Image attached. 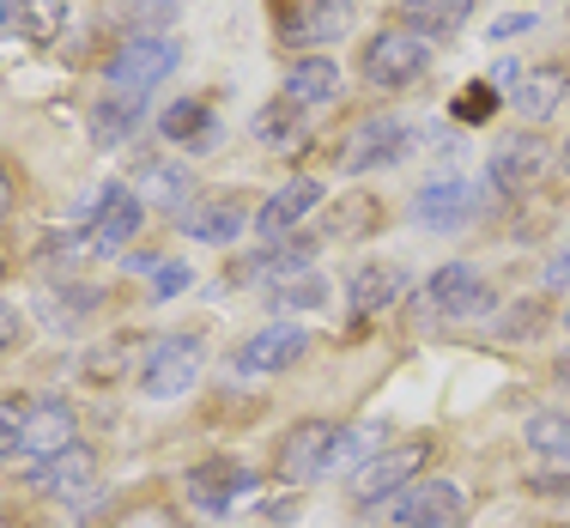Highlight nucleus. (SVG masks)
Instances as JSON below:
<instances>
[{
    "label": "nucleus",
    "instance_id": "nucleus-36",
    "mask_svg": "<svg viewBox=\"0 0 570 528\" xmlns=\"http://www.w3.org/2000/svg\"><path fill=\"white\" fill-rule=\"evenodd\" d=\"M358 219H371V225H376V201H352V207H341V213L328 219V237H346Z\"/></svg>",
    "mask_w": 570,
    "mask_h": 528
},
{
    "label": "nucleus",
    "instance_id": "nucleus-16",
    "mask_svg": "<svg viewBox=\"0 0 570 528\" xmlns=\"http://www.w3.org/2000/svg\"><path fill=\"white\" fill-rule=\"evenodd\" d=\"M413 219L425 225V232H461V225L473 219V183L468 176H438V183H425L413 195Z\"/></svg>",
    "mask_w": 570,
    "mask_h": 528
},
{
    "label": "nucleus",
    "instance_id": "nucleus-40",
    "mask_svg": "<svg viewBox=\"0 0 570 528\" xmlns=\"http://www.w3.org/2000/svg\"><path fill=\"white\" fill-rule=\"evenodd\" d=\"M492 86H522V67H515V61H498V67H492Z\"/></svg>",
    "mask_w": 570,
    "mask_h": 528
},
{
    "label": "nucleus",
    "instance_id": "nucleus-4",
    "mask_svg": "<svg viewBox=\"0 0 570 528\" xmlns=\"http://www.w3.org/2000/svg\"><path fill=\"white\" fill-rule=\"evenodd\" d=\"M358 67H364V79H371L376 91H401L431 67V43L419 31H406V25H389V31H371Z\"/></svg>",
    "mask_w": 570,
    "mask_h": 528
},
{
    "label": "nucleus",
    "instance_id": "nucleus-20",
    "mask_svg": "<svg viewBox=\"0 0 570 528\" xmlns=\"http://www.w3.org/2000/svg\"><path fill=\"white\" fill-rule=\"evenodd\" d=\"M67 443H79V413L67 408V401H31V419H24V450H31V462H49V456H61Z\"/></svg>",
    "mask_w": 570,
    "mask_h": 528
},
{
    "label": "nucleus",
    "instance_id": "nucleus-9",
    "mask_svg": "<svg viewBox=\"0 0 570 528\" xmlns=\"http://www.w3.org/2000/svg\"><path fill=\"white\" fill-rule=\"evenodd\" d=\"M425 304L438 310L443 322H480V316H492V310H498V292L485 286L480 267H468V262H443L438 274L425 280Z\"/></svg>",
    "mask_w": 570,
    "mask_h": 528
},
{
    "label": "nucleus",
    "instance_id": "nucleus-19",
    "mask_svg": "<svg viewBox=\"0 0 570 528\" xmlns=\"http://www.w3.org/2000/svg\"><path fill=\"white\" fill-rule=\"evenodd\" d=\"M249 207H243L237 195H213V201H195V207H183V237L195 243H237L249 232Z\"/></svg>",
    "mask_w": 570,
    "mask_h": 528
},
{
    "label": "nucleus",
    "instance_id": "nucleus-2",
    "mask_svg": "<svg viewBox=\"0 0 570 528\" xmlns=\"http://www.w3.org/2000/svg\"><path fill=\"white\" fill-rule=\"evenodd\" d=\"M207 371V341L195 329H176V334H158L140 359V395L146 401H176L200 383Z\"/></svg>",
    "mask_w": 570,
    "mask_h": 528
},
{
    "label": "nucleus",
    "instance_id": "nucleus-1",
    "mask_svg": "<svg viewBox=\"0 0 570 528\" xmlns=\"http://www.w3.org/2000/svg\"><path fill=\"white\" fill-rule=\"evenodd\" d=\"M183 67V43L165 31H134V37H121V43L110 49V61H104V86L110 91H158L165 79Z\"/></svg>",
    "mask_w": 570,
    "mask_h": 528
},
{
    "label": "nucleus",
    "instance_id": "nucleus-33",
    "mask_svg": "<svg viewBox=\"0 0 570 528\" xmlns=\"http://www.w3.org/2000/svg\"><path fill=\"white\" fill-rule=\"evenodd\" d=\"M188 280H195V274H188V262H158L153 267V297H158V304H170L176 292H188Z\"/></svg>",
    "mask_w": 570,
    "mask_h": 528
},
{
    "label": "nucleus",
    "instance_id": "nucleus-14",
    "mask_svg": "<svg viewBox=\"0 0 570 528\" xmlns=\"http://www.w3.org/2000/svg\"><path fill=\"white\" fill-rule=\"evenodd\" d=\"M31 486L43 498H56V505H79V498L98 486V450H91V443H67L61 456H49V462L31 468Z\"/></svg>",
    "mask_w": 570,
    "mask_h": 528
},
{
    "label": "nucleus",
    "instance_id": "nucleus-18",
    "mask_svg": "<svg viewBox=\"0 0 570 528\" xmlns=\"http://www.w3.org/2000/svg\"><path fill=\"white\" fill-rule=\"evenodd\" d=\"M341 98V61L328 56V49H316V56H297L285 67V104H297V110H322V104Z\"/></svg>",
    "mask_w": 570,
    "mask_h": 528
},
{
    "label": "nucleus",
    "instance_id": "nucleus-41",
    "mask_svg": "<svg viewBox=\"0 0 570 528\" xmlns=\"http://www.w3.org/2000/svg\"><path fill=\"white\" fill-rule=\"evenodd\" d=\"M24 0H0V31H12V19H19Z\"/></svg>",
    "mask_w": 570,
    "mask_h": 528
},
{
    "label": "nucleus",
    "instance_id": "nucleus-3",
    "mask_svg": "<svg viewBox=\"0 0 570 528\" xmlns=\"http://www.w3.org/2000/svg\"><path fill=\"white\" fill-rule=\"evenodd\" d=\"M341 431L334 419H297L274 450V480L279 486H309L322 473H334V450H341Z\"/></svg>",
    "mask_w": 570,
    "mask_h": 528
},
{
    "label": "nucleus",
    "instance_id": "nucleus-44",
    "mask_svg": "<svg viewBox=\"0 0 570 528\" xmlns=\"http://www.w3.org/2000/svg\"><path fill=\"white\" fill-rule=\"evenodd\" d=\"M559 170L570 176V134H564V153H559Z\"/></svg>",
    "mask_w": 570,
    "mask_h": 528
},
{
    "label": "nucleus",
    "instance_id": "nucleus-29",
    "mask_svg": "<svg viewBox=\"0 0 570 528\" xmlns=\"http://www.w3.org/2000/svg\"><path fill=\"white\" fill-rule=\"evenodd\" d=\"M67 25V0H24L19 19H12V31L24 37V43H56Z\"/></svg>",
    "mask_w": 570,
    "mask_h": 528
},
{
    "label": "nucleus",
    "instance_id": "nucleus-35",
    "mask_svg": "<svg viewBox=\"0 0 570 528\" xmlns=\"http://www.w3.org/2000/svg\"><path fill=\"white\" fill-rule=\"evenodd\" d=\"M540 286H547L552 297H570V250H552L547 267H540Z\"/></svg>",
    "mask_w": 570,
    "mask_h": 528
},
{
    "label": "nucleus",
    "instance_id": "nucleus-23",
    "mask_svg": "<svg viewBox=\"0 0 570 528\" xmlns=\"http://www.w3.org/2000/svg\"><path fill=\"white\" fill-rule=\"evenodd\" d=\"M522 443H528V456H534V462H547V473H570V413L564 408L528 413Z\"/></svg>",
    "mask_w": 570,
    "mask_h": 528
},
{
    "label": "nucleus",
    "instance_id": "nucleus-10",
    "mask_svg": "<svg viewBox=\"0 0 570 528\" xmlns=\"http://www.w3.org/2000/svg\"><path fill=\"white\" fill-rule=\"evenodd\" d=\"M309 359V329L304 322H267V329H255L249 341L237 346V377H279L292 371V364Z\"/></svg>",
    "mask_w": 570,
    "mask_h": 528
},
{
    "label": "nucleus",
    "instance_id": "nucleus-13",
    "mask_svg": "<svg viewBox=\"0 0 570 528\" xmlns=\"http://www.w3.org/2000/svg\"><path fill=\"white\" fill-rule=\"evenodd\" d=\"M316 207H322V183H316V176H292V183H279L274 195L255 207V237H262V243L292 237Z\"/></svg>",
    "mask_w": 570,
    "mask_h": 528
},
{
    "label": "nucleus",
    "instance_id": "nucleus-22",
    "mask_svg": "<svg viewBox=\"0 0 570 528\" xmlns=\"http://www.w3.org/2000/svg\"><path fill=\"white\" fill-rule=\"evenodd\" d=\"M401 292H406V274L395 262H364V267H352V280H346L352 316H383Z\"/></svg>",
    "mask_w": 570,
    "mask_h": 528
},
{
    "label": "nucleus",
    "instance_id": "nucleus-15",
    "mask_svg": "<svg viewBox=\"0 0 570 528\" xmlns=\"http://www.w3.org/2000/svg\"><path fill=\"white\" fill-rule=\"evenodd\" d=\"M552 165H559V158L547 153V140H540V134H515V140H504V146L492 153L485 176H492L498 195H528V188H534Z\"/></svg>",
    "mask_w": 570,
    "mask_h": 528
},
{
    "label": "nucleus",
    "instance_id": "nucleus-27",
    "mask_svg": "<svg viewBox=\"0 0 570 528\" xmlns=\"http://www.w3.org/2000/svg\"><path fill=\"white\" fill-rule=\"evenodd\" d=\"M564 86H570V74H564V67H534V74H522V86L510 91V98H515V116L547 121L552 110H559Z\"/></svg>",
    "mask_w": 570,
    "mask_h": 528
},
{
    "label": "nucleus",
    "instance_id": "nucleus-26",
    "mask_svg": "<svg viewBox=\"0 0 570 528\" xmlns=\"http://www.w3.org/2000/svg\"><path fill=\"white\" fill-rule=\"evenodd\" d=\"M468 19H473V0H401V25H406V31H419L425 43L455 37Z\"/></svg>",
    "mask_w": 570,
    "mask_h": 528
},
{
    "label": "nucleus",
    "instance_id": "nucleus-12",
    "mask_svg": "<svg viewBox=\"0 0 570 528\" xmlns=\"http://www.w3.org/2000/svg\"><path fill=\"white\" fill-rule=\"evenodd\" d=\"M316 262V237H279V243H262L255 255L230 262V286H267V280H292V274H309Z\"/></svg>",
    "mask_w": 570,
    "mask_h": 528
},
{
    "label": "nucleus",
    "instance_id": "nucleus-7",
    "mask_svg": "<svg viewBox=\"0 0 570 528\" xmlns=\"http://www.w3.org/2000/svg\"><path fill=\"white\" fill-rule=\"evenodd\" d=\"M79 219H86V243H91V250H98V255H121L134 243V232H140V219H146V201L134 195L128 183H104Z\"/></svg>",
    "mask_w": 570,
    "mask_h": 528
},
{
    "label": "nucleus",
    "instance_id": "nucleus-43",
    "mask_svg": "<svg viewBox=\"0 0 570 528\" xmlns=\"http://www.w3.org/2000/svg\"><path fill=\"white\" fill-rule=\"evenodd\" d=\"M559 389H564V395H570V352H564V359H559Z\"/></svg>",
    "mask_w": 570,
    "mask_h": 528
},
{
    "label": "nucleus",
    "instance_id": "nucleus-17",
    "mask_svg": "<svg viewBox=\"0 0 570 528\" xmlns=\"http://www.w3.org/2000/svg\"><path fill=\"white\" fill-rule=\"evenodd\" d=\"M140 121H146V98H140V91H98V98H91V110H86L91 146H104V153L128 146Z\"/></svg>",
    "mask_w": 570,
    "mask_h": 528
},
{
    "label": "nucleus",
    "instance_id": "nucleus-39",
    "mask_svg": "<svg viewBox=\"0 0 570 528\" xmlns=\"http://www.w3.org/2000/svg\"><path fill=\"white\" fill-rule=\"evenodd\" d=\"M24 341V322H19V310L7 304V297H0V352H12Z\"/></svg>",
    "mask_w": 570,
    "mask_h": 528
},
{
    "label": "nucleus",
    "instance_id": "nucleus-38",
    "mask_svg": "<svg viewBox=\"0 0 570 528\" xmlns=\"http://www.w3.org/2000/svg\"><path fill=\"white\" fill-rule=\"evenodd\" d=\"M522 31H534V12H504V19H492V43H510V37H522Z\"/></svg>",
    "mask_w": 570,
    "mask_h": 528
},
{
    "label": "nucleus",
    "instance_id": "nucleus-34",
    "mask_svg": "<svg viewBox=\"0 0 570 528\" xmlns=\"http://www.w3.org/2000/svg\"><path fill=\"white\" fill-rule=\"evenodd\" d=\"M492 110H498V91H492V86H468V91L455 98V116H461V121H485Z\"/></svg>",
    "mask_w": 570,
    "mask_h": 528
},
{
    "label": "nucleus",
    "instance_id": "nucleus-8",
    "mask_svg": "<svg viewBox=\"0 0 570 528\" xmlns=\"http://www.w3.org/2000/svg\"><path fill=\"white\" fill-rule=\"evenodd\" d=\"M413 146H419V128L406 116H371V121H358V128H352V140H346V153H341V170L346 176L389 170V165H401Z\"/></svg>",
    "mask_w": 570,
    "mask_h": 528
},
{
    "label": "nucleus",
    "instance_id": "nucleus-31",
    "mask_svg": "<svg viewBox=\"0 0 570 528\" xmlns=\"http://www.w3.org/2000/svg\"><path fill=\"white\" fill-rule=\"evenodd\" d=\"M24 419H31V401H24V395H0V462L24 456Z\"/></svg>",
    "mask_w": 570,
    "mask_h": 528
},
{
    "label": "nucleus",
    "instance_id": "nucleus-5",
    "mask_svg": "<svg viewBox=\"0 0 570 528\" xmlns=\"http://www.w3.org/2000/svg\"><path fill=\"white\" fill-rule=\"evenodd\" d=\"M383 510H389V522H395V528H461V522H468V492H461L455 480L419 473V480L401 486Z\"/></svg>",
    "mask_w": 570,
    "mask_h": 528
},
{
    "label": "nucleus",
    "instance_id": "nucleus-11",
    "mask_svg": "<svg viewBox=\"0 0 570 528\" xmlns=\"http://www.w3.org/2000/svg\"><path fill=\"white\" fill-rule=\"evenodd\" d=\"M255 473L249 468H237V462H225V456H213V462H200V468H188V480H183V492H188V505L200 510V517H230V505H237L243 492H255Z\"/></svg>",
    "mask_w": 570,
    "mask_h": 528
},
{
    "label": "nucleus",
    "instance_id": "nucleus-32",
    "mask_svg": "<svg viewBox=\"0 0 570 528\" xmlns=\"http://www.w3.org/2000/svg\"><path fill=\"white\" fill-rule=\"evenodd\" d=\"M540 329H547V310L540 304H515L510 316H498V334H504V341H534Z\"/></svg>",
    "mask_w": 570,
    "mask_h": 528
},
{
    "label": "nucleus",
    "instance_id": "nucleus-37",
    "mask_svg": "<svg viewBox=\"0 0 570 528\" xmlns=\"http://www.w3.org/2000/svg\"><path fill=\"white\" fill-rule=\"evenodd\" d=\"M116 528H183V522H176L165 505H140V510H128V517H121Z\"/></svg>",
    "mask_w": 570,
    "mask_h": 528
},
{
    "label": "nucleus",
    "instance_id": "nucleus-28",
    "mask_svg": "<svg viewBox=\"0 0 570 528\" xmlns=\"http://www.w3.org/2000/svg\"><path fill=\"white\" fill-rule=\"evenodd\" d=\"M297 104H285V98H274L267 110H255V140L262 146H279V153H292V146H304V128H297Z\"/></svg>",
    "mask_w": 570,
    "mask_h": 528
},
{
    "label": "nucleus",
    "instance_id": "nucleus-45",
    "mask_svg": "<svg viewBox=\"0 0 570 528\" xmlns=\"http://www.w3.org/2000/svg\"><path fill=\"white\" fill-rule=\"evenodd\" d=\"M564 334H570V304H564Z\"/></svg>",
    "mask_w": 570,
    "mask_h": 528
},
{
    "label": "nucleus",
    "instance_id": "nucleus-21",
    "mask_svg": "<svg viewBox=\"0 0 570 528\" xmlns=\"http://www.w3.org/2000/svg\"><path fill=\"white\" fill-rule=\"evenodd\" d=\"M158 128H165V140L170 146H183V153H213L219 146V116H213V104H200V98H176L165 116H158Z\"/></svg>",
    "mask_w": 570,
    "mask_h": 528
},
{
    "label": "nucleus",
    "instance_id": "nucleus-25",
    "mask_svg": "<svg viewBox=\"0 0 570 528\" xmlns=\"http://www.w3.org/2000/svg\"><path fill=\"white\" fill-rule=\"evenodd\" d=\"M134 195H140V201H158V207H188V188H195V183H188V170L183 165H176V158H140V165H134Z\"/></svg>",
    "mask_w": 570,
    "mask_h": 528
},
{
    "label": "nucleus",
    "instance_id": "nucleus-6",
    "mask_svg": "<svg viewBox=\"0 0 570 528\" xmlns=\"http://www.w3.org/2000/svg\"><path fill=\"white\" fill-rule=\"evenodd\" d=\"M425 462H431V443H395V450L364 456V462L352 468V480H346L352 505H389L401 486H413L419 473H425Z\"/></svg>",
    "mask_w": 570,
    "mask_h": 528
},
{
    "label": "nucleus",
    "instance_id": "nucleus-30",
    "mask_svg": "<svg viewBox=\"0 0 570 528\" xmlns=\"http://www.w3.org/2000/svg\"><path fill=\"white\" fill-rule=\"evenodd\" d=\"M328 304V280L322 274H292L274 286V310H322Z\"/></svg>",
    "mask_w": 570,
    "mask_h": 528
},
{
    "label": "nucleus",
    "instance_id": "nucleus-42",
    "mask_svg": "<svg viewBox=\"0 0 570 528\" xmlns=\"http://www.w3.org/2000/svg\"><path fill=\"white\" fill-rule=\"evenodd\" d=\"M7 207H12V176L0 170V213H7Z\"/></svg>",
    "mask_w": 570,
    "mask_h": 528
},
{
    "label": "nucleus",
    "instance_id": "nucleus-24",
    "mask_svg": "<svg viewBox=\"0 0 570 528\" xmlns=\"http://www.w3.org/2000/svg\"><path fill=\"white\" fill-rule=\"evenodd\" d=\"M346 31V0H304L297 12L279 19L285 43H334Z\"/></svg>",
    "mask_w": 570,
    "mask_h": 528
}]
</instances>
